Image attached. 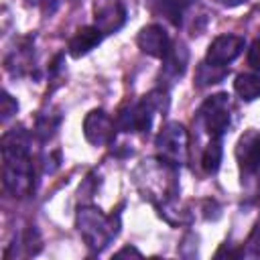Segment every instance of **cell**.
Instances as JSON below:
<instances>
[{
  "label": "cell",
  "instance_id": "cell-1",
  "mask_svg": "<svg viewBox=\"0 0 260 260\" xmlns=\"http://www.w3.org/2000/svg\"><path fill=\"white\" fill-rule=\"evenodd\" d=\"M2 177L10 193L22 197L32 187V165L28 158V136L22 130H12L2 138Z\"/></svg>",
  "mask_w": 260,
  "mask_h": 260
},
{
  "label": "cell",
  "instance_id": "cell-2",
  "mask_svg": "<svg viewBox=\"0 0 260 260\" xmlns=\"http://www.w3.org/2000/svg\"><path fill=\"white\" fill-rule=\"evenodd\" d=\"M77 228L89 248L102 250L118 234V223L112 225V217H106L95 207H83L77 213Z\"/></svg>",
  "mask_w": 260,
  "mask_h": 260
},
{
  "label": "cell",
  "instance_id": "cell-3",
  "mask_svg": "<svg viewBox=\"0 0 260 260\" xmlns=\"http://www.w3.org/2000/svg\"><path fill=\"white\" fill-rule=\"evenodd\" d=\"M156 148H158V156L160 160L169 162V165H181L187 156V134L185 128L181 124H167L158 138H156Z\"/></svg>",
  "mask_w": 260,
  "mask_h": 260
},
{
  "label": "cell",
  "instance_id": "cell-4",
  "mask_svg": "<svg viewBox=\"0 0 260 260\" xmlns=\"http://www.w3.org/2000/svg\"><path fill=\"white\" fill-rule=\"evenodd\" d=\"M205 130L211 134V138H219L228 126H230V100L225 93L211 95L199 110Z\"/></svg>",
  "mask_w": 260,
  "mask_h": 260
},
{
  "label": "cell",
  "instance_id": "cell-5",
  "mask_svg": "<svg viewBox=\"0 0 260 260\" xmlns=\"http://www.w3.org/2000/svg\"><path fill=\"white\" fill-rule=\"evenodd\" d=\"M114 132H116L114 120L104 110H91L83 120V134L87 142L95 146L110 144L114 140Z\"/></svg>",
  "mask_w": 260,
  "mask_h": 260
},
{
  "label": "cell",
  "instance_id": "cell-6",
  "mask_svg": "<svg viewBox=\"0 0 260 260\" xmlns=\"http://www.w3.org/2000/svg\"><path fill=\"white\" fill-rule=\"evenodd\" d=\"M244 51V39L238 35H221L217 39H213V43L207 49V57L205 61L217 67H223L228 63H232L236 57H240V53Z\"/></svg>",
  "mask_w": 260,
  "mask_h": 260
},
{
  "label": "cell",
  "instance_id": "cell-7",
  "mask_svg": "<svg viewBox=\"0 0 260 260\" xmlns=\"http://www.w3.org/2000/svg\"><path fill=\"white\" fill-rule=\"evenodd\" d=\"M93 12H95V26L102 32H116L126 20V10L120 0H98Z\"/></svg>",
  "mask_w": 260,
  "mask_h": 260
},
{
  "label": "cell",
  "instance_id": "cell-8",
  "mask_svg": "<svg viewBox=\"0 0 260 260\" xmlns=\"http://www.w3.org/2000/svg\"><path fill=\"white\" fill-rule=\"evenodd\" d=\"M138 47L142 53L150 55V57H165L171 49V43H169V37L165 32V28L160 24H148L144 26L140 32H138V39H136Z\"/></svg>",
  "mask_w": 260,
  "mask_h": 260
},
{
  "label": "cell",
  "instance_id": "cell-9",
  "mask_svg": "<svg viewBox=\"0 0 260 260\" xmlns=\"http://www.w3.org/2000/svg\"><path fill=\"white\" fill-rule=\"evenodd\" d=\"M238 158L244 171L260 173V134L248 132L238 144Z\"/></svg>",
  "mask_w": 260,
  "mask_h": 260
},
{
  "label": "cell",
  "instance_id": "cell-10",
  "mask_svg": "<svg viewBox=\"0 0 260 260\" xmlns=\"http://www.w3.org/2000/svg\"><path fill=\"white\" fill-rule=\"evenodd\" d=\"M102 30L98 26H83L75 32V37L69 41V55L79 59L83 55H87L93 47H98L102 43Z\"/></svg>",
  "mask_w": 260,
  "mask_h": 260
},
{
  "label": "cell",
  "instance_id": "cell-11",
  "mask_svg": "<svg viewBox=\"0 0 260 260\" xmlns=\"http://www.w3.org/2000/svg\"><path fill=\"white\" fill-rule=\"evenodd\" d=\"M234 89L246 102L258 100L260 98V77L252 75V73H240L234 81Z\"/></svg>",
  "mask_w": 260,
  "mask_h": 260
},
{
  "label": "cell",
  "instance_id": "cell-12",
  "mask_svg": "<svg viewBox=\"0 0 260 260\" xmlns=\"http://www.w3.org/2000/svg\"><path fill=\"white\" fill-rule=\"evenodd\" d=\"M152 2L158 6V10H160L173 24H179L183 12L187 10V6H191L193 0H152Z\"/></svg>",
  "mask_w": 260,
  "mask_h": 260
},
{
  "label": "cell",
  "instance_id": "cell-13",
  "mask_svg": "<svg viewBox=\"0 0 260 260\" xmlns=\"http://www.w3.org/2000/svg\"><path fill=\"white\" fill-rule=\"evenodd\" d=\"M162 59L167 61V71H171L173 75H183L185 65H187V49H185V45L171 47L169 53Z\"/></svg>",
  "mask_w": 260,
  "mask_h": 260
},
{
  "label": "cell",
  "instance_id": "cell-14",
  "mask_svg": "<svg viewBox=\"0 0 260 260\" xmlns=\"http://www.w3.org/2000/svg\"><path fill=\"white\" fill-rule=\"evenodd\" d=\"M221 154H223L221 142H219V138H213V140L207 144V148L203 150V158H201L205 173H215V171L219 169V162H221Z\"/></svg>",
  "mask_w": 260,
  "mask_h": 260
},
{
  "label": "cell",
  "instance_id": "cell-15",
  "mask_svg": "<svg viewBox=\"0 0 260 260\" xmlns=\"http://www.w3.org/2000/svg\"><path fill=\"white\" fill-rule=\"evenodd\" d=\"M0 114H2V122H6L12 114H16V110H18V104H16V100H12V95L10 93H2V98H0Z\"/></svg>",
  "mask_w": 260,
  "mask_h": 260
},
{
  "label": "cell",
  "instance_id": "cell-16",
  "mask_svg": "<svg viewBox=\"0 0 260 260\" xmlns=\"http://www.w3.org/2000/svg\"><path fill=\"white\" fill-rule=\"evenodd\" d=\"M248 65L256 71H260V39H256L248 51Z\"/></svg>",
  "mask_w": 260,
  "mask_h": 260
},
{
  "label": "cell",
  "instance_id": "cell-17",
  "mask_svg": "<svg viewBox=\"0 0 260 260\" xmlns=\"http://www.w3.org/2000/svg\"><path fill=\"white\" fill-rule=\"evenodd\" d=\"M124 256H140V252L136 248H132V246H126V248L116 252V258H124Z\"/></svg>",
  "mask_w": 260,
  "mask_h": 260
},
{
  "label": "cell",
  "instance_id": "cell-18",
  "mask_svg": "<svg viewBox=\"0 0 260 260\" xmlns=\"http://www.w3.org/2000/svg\"><path fill=\"white\" fill-rule=\"evenodd\" d=\"M250 244H254V248H256V252L260 254V225L254 230V234H252V238H250Z\"/></svg>",
  "mask_w": 260,
  "mask_h": 260
},
{
  "label": "cell",
  "instance_id": "cell-19",
  "mask_svg": "<svg viewBox=\"0 0 260 260\" xmlns=\"http://www.w3.org/2000/svg\"><path fill=\"white\" fill-rule=\"evenodd\" d=\"M225 6H230V8H234V6H240V4H244V2H248V0H221Z\"/></svg>",
  "mask_w": 260,
  "mask_h": 260
}]
</instances>
